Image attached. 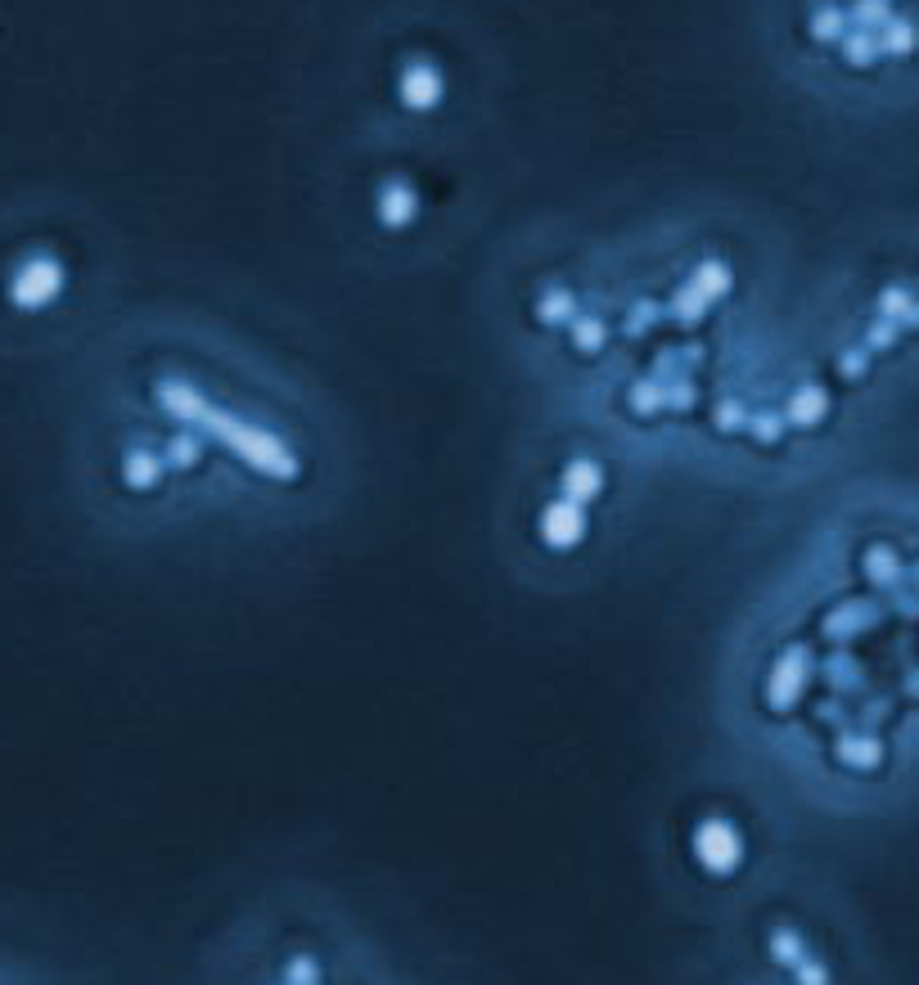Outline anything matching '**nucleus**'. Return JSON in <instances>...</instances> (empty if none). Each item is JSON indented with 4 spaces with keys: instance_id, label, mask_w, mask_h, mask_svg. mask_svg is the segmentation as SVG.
I'll use <instances>...</instances> for the list:
<instances>
[{
    "instance_id": "nucleus-1",
    "label": "nucleus",
    "mask_w": 919,
    "mask_h": 985,
    "mask_svg": "<svg viewBox=\"0 0 919 985\" xmlns=\"http://www.w3.org/2000/svg\"><path fill=\"white\" fill-rule=\"evenodd\" d=\"M793 46L857 95L919 99V0H785Z\"/></svg>"
},
{
    "instance_id": "nucleus-2",
    "label": "nucleus",
    "mask_w": 919,
    "mask_h": 985,
    "mask_svg": "<svg viewBox=\"0 0 919 985\" xmlns=\"http://www.w3.org/2000/svg\"><path fill=\"white\" fill-rule=\"evenodd\" d=\"M690 855H694V864L704 868L708 878H730V874H740V864H744V832L734 828L726 815H708V819H698L694 823V832H690Z\"/></svg>"
},
{
    "instance_id": "nucleus-3",
    "label": "nucleus",
    "mask_w": 919,
    "mask_h": 985,
    "mask_svg": "<svg viewBox=\"0 0 919 985\" xmlns=\"http://www.w3.org/2000/svg\"><path fill=\"white\" fill-rule=\"evenodd\" d=\"M59 288H63V271H59V261H50V257L23 261L19 275L10 280V297H14V307H23V311L50 307V301L59 297Z\"/></svg>"
},
{
    "instance_id": "nucleus-4",
    "label": "nucleus",
    "mask_w": 919,
    "mask_h": 985,
    "mask_svg": "<svg viewBox=\"0 0 919 985\" xmlns=\"http://www.w3.org/2000/svg\"><path fill=\"white\" fill-rule=\"evenodd\" d=\"M541 536H545V545H555V549H573V545L586 536V518H581V509H577L573 500L550 505V509L541 513Z\"/></svg>"
},
{
    "instance_id": "nucleus-5",
    "label": "nucleus",
    "mask_w": 919,
    "mask_h": 985,
    "mask_svg": "<svg viewBox=\"0 0 919 985\" xmlns=\"http://www.w3.org/2000/svg\"><path fill=\"white\" fill-rule=\"evenodd\" d=\"M834 756L848 770H879V761H884V747H879V738H870V734H861V738H838V747H834Z\"/></svg>"
},
{
    "instance_id": "nucleus-6",
    "label": "nucleus",
    "mask_w": 919,
    "mask_h": 985,
    "mask_svg": "<svg viewBox=\"0 0 919 985\" xmlns=\"http://www.w3.org/2000/svg\"><path fill=\"white\" fill-rule=\"evenodd\" d=\"M802 675H806L802 653H793V666H785V657H780L776 675H770V689H766L770 711H785V689H789V702H798V693H802Z\"/></svg>"
},
{
    "instance_id": "nucleus-7",
    "label": "nucleus",
    "mask_w": 919,
    "mask_h": 985,
    "mask_svg": "<svg viewBox=\"0 0 919 985\" xmlns=\"http://www.w3.org/2000/svg\"><path fill=\"white\" fill-rule=\"evenodd\" d=\"M564 490H568V500H573V505L600 496V468H596L591 460L568 464V468H564Z\"/></svg>"
},
{
    "instance_id": "nucleus-8",
    "label": "nucleus",
    "mask_w": 919,
    "mask_h": 985,
    "mask_svg": "<svg viewBox=\"0 0 919 985\" xmlns=\"http://www.w3.org/2000/svg\"><path fill=\"white\" fill-rule=\"evenodd\" d=\"M770 959L793 972L798 963H806L812 954H806V945H802V936L793 927H776V931H770Z\"/></svg>"
},
{
    "instance_id": "nucleus-9",
    "label": "nucleus",
    "mask_w": 919,
    "mask_h": 985,
    "mask_svg": "<svg viewBox=\"0 0 919 985\" xmlns=\"http://www.w3.org/2000/svg\"><path fill=\"white\" fill-rule=\"evenodd\" d=\"M127 482L140 490L158 486V460H150V454H127Z\"/></svg>"
},
{
    "instance_id": "nucleus-10",
    "label": "nucleus",
    "mask_w": 919,
    "mask_h": 985,
    "mask_svg": "<svg viewBox=\"0 0 919 985\" xmlns=\"http://www.w3.org/2000/svg\"><path fill=\"white\" fill-rule=\"evenodd\" d=\"M284 985H320L316 963H311V959H293V963L284 968Z\"/></svg>"
},
{
    "instance_id": "nucleus-11",
    "label": "nucleus",
    "mask_w": 919,
    "mask_h": 985,
    "mask_svg": "<svg viewBox=\"0 0 919 985\" xmlns=\"http://www.w3.org/2000/svg\"><path fill=\"white\" fill-rule=\"evenodd\" d=\"M793 976H798V985H829V968H825L821 959H806V963H798V968H793Z\"/></svg>"
}]
</instances>
